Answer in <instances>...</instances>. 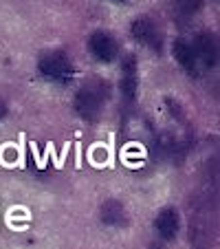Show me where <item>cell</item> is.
Masks as SVG:
<instances>
[{
  "mask_svg": "<svg viewBox=\"0 0 220 249\" xmlns=\"http://www.w3.org/2000/svg\"><path fill=\"white\" fill-rule=\"evenodd\" d=\"M102 102H103V86L99 82L86 84L77 95V110H80L82 117L93 119L102 108Z\"/></svg>",
  "mask_w": 220,
  "mask_h": 249,
  "instance_id": "cell-1",
  "label": "cell"
},
{
  "mask_svg": "<svg viewBox=\"0 0 220 249\" xmlns=\"http://www.w3.org/2000/svg\"><path fill=\"white\" fill-rule=\"evenodd\" d=\"M40 69H42L44 75L55 77V80H64L70 73V64L62 53H49V55L40 62Z\"/></svg>",
  "mask_w": 220,
  "mask_h": 249,
  "instance_id": "cell-2",
  "label": "cell"
},
{
  "mask_svg": "<svg viewBox=\"0 0 220 249\" xmlns=\"http://www.w3.org/2000/svg\"><path fill=\"white\" fill-rule=\"evenodd\" d=\"M90 51L102 62H110L115 57V53H117V44L108 33H95L90 38Z\"/></svg>",
  "mask_w": 220,
  "mask_h": 249,
  "instance_id": "cell-3",
  "label": "cell"
},
{
  "mask_svg": "<svg viewBox=\"0 0 220 249\" xmlns=\"http://www.w3.org/2000/svg\"><path fill=\"white\" fill-rule=\"evenodd\" d=\"M132 31H135V38L141 40V42L150 44L152 49H159L161 47V38H159V31L154 29V24L150 22L148 18H139L135 22V27H132Z\"/></svg>",
  "mask_w": 220,
  "mask_h": 249,
  "instance_id": "cell-4",
  "label": "cell"
},
{
  "mask_svg": "<svg viewBox=\"0 0 220 249\" xmlns=\"http://www.w3.org/2000/svg\"><path fill=\"white\" fill-rule=\"evenodd\" d=\"M156 230L161 231L163 238H172L178 230V216L174 210H163L156 218Z\"/></svg>",
  "mask_w": 220,
  "mask_h": 249,
  "instance_id": "cell-5",
  "label": "cell"
},
{
  "mask_svg": "<svg viewBox=\"0 0 220 249\" xmlns=\"http://www.w3.org/2000/svg\"><path fill=\"white\" fill-rule=\"evenodd\" d=\"M196 53L203 57V60L207 62V64H214L216 62V40H214V36H201L198 38V42H196Z\"/></svg>",
  "mask_w": 220,
  "mask_h": 249,
  "instance_id": "cell-6",
  "label": "cell"
},
{
  "mask_svg": "<svg viewBox=\"0 0 220 249\" xmlns=\"http://www.w3.org/2000/svg\"><path fill=\"white\" fill-rule=\"evenodd\" d=\"M174 53H176V60L187 71H192V73L196 71V55H194V49L189 47V44L178 42L176 47H174Z\"/></svg>",
  "mask_w": 220,
  "mask_h": 249,
  "instance_id": "cell-7",
  "label": "cell"
},
{
  "mask_svg": "<svg viewBox=\"0 0 220 249\" xmlns=\"http://www.w3.org/2000/svg\"><path fill=\"white\" fill-rule=\"evenodd\" d=\"M135 89H136V77H135V60H128V66H126V73H123V80H121V90L132 97L135 95Z\"/></svg>",
  "mask_w": 220,
  "mask_h": 249,
  "instance_id": "cell-8",
  "label": "cell"
},
{
  "mask_svg": "<svg viewBox=\"0 0 220 249\" xmlns=\"http://www.w3.org/2000/svg\"><path fill=\"white\" fill-rule=\"evenodd\" d=\"M123 218V210L119 203H108L103 207V221L106 223H119Z\"/></svg>",
  "mask_w": 220,
  "mask_h": 249,
  "instance_id": "cell-9",
  "label": "cell"
},
{
  "mask_svg": "<svg viewBox=\"0 0 220 249\" xmlns=\"http://www.w3.org/2000/svg\"><path fill=\"white\" fill-rule=\"evenodd\" d=\"M176 5L181 7L183 11H194V9H198V5H201V0H176Z\"/></svg>",
  "mask_w": 220,
  "mask_h": 249,
  "instance_id": "cell-10",
  "label": "cell"
},
{
  "mask_svg": "<svg viewBox=\"0 0 220 249\" xmlns=\"http://www.w3.org/2000/svg\"><path fill=\"white\" fill-rule=\"evenodd\" d=\"M51 155H55V150H53V143H47L44 152L40 155V159H38V168H44V165H47V161H49V157H51Z\"/></svg>",
  "mask_w": 220,
  "mask_h": 249,
  "instance_id": "cell-11",
  "label": "cell"
},
{
  "mask_svg": "<svg viewBox=\"0 0 220 249\" xmlns=\"http://www.w3.org/2000/svg\"><path fill=\"white\" fill-rule=\"evenodd\" d=\"M24 161H27L24 159V135H20L18 137V165L20 168L24 165Z\"/></svg>",
  "mask_w": 220,
  "mask_h": 249,
  "instance_id": "cell-12",
  "label": "cell"
},
{
  "mask_svg": "<svg viewBox=\"0 0 220 249\" xmlns=\"http://www.w3.org/2000/svg\"><path fill=\"white\" fill-rule=\"evenodd\" d=\"M0 115H2V106H0Z\"/></svg>",
  "mask_w": 220,
  "mask_h": 249,
  "instance_id": "cell-13",
  "label": "cell"
}]
</instances>
